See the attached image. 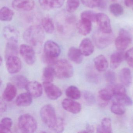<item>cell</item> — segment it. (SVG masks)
Returning <instances> with one entry per match:
<instances>
[{"mask_svg":"<svg viewBox=\"0 0 133 133\" xmlns=\"http://www.w3.org/2000/svg\"><path fill=\"white\" fill-rule=\"evenodd\" d=\"M3 34L8 42H18L19 34L14 27L10 25L6 26L3 30Z\"/></svg>","mask_w":133,"mask_h":133,"instance_id":"cell-17","label":"cell"},{"mask_svg":"<svg viewBox=\"0 0 133 133\" xmlns=\"http://www.w3.org/2000/svg\"><path fill=\"white\" fill-rule=\"evenodd\" d=\"M55 75L53 67L50 66L45 68L43 72L42 78L44 82H52Z\"/></svg>","mask_w":133,"mask_h":133,"instance_id":"cell-33","label":"cell"},{"mask_svg":"<svg viewBox=\"0 0 133 133\" xmlns=\"http://www.w3.org/2000/svg\"><path fill=\"white\" fill-rule=\"evenodd\" d=\"M6 66L8 71L11 74L19 72L22 68V63L17 56H11L6 58Z\"/></svg>","mask_w":133,"mask_h":133,"instance_id":"cell-12","label":"cell"},{"mask_svg":"<svg viewBox=\"0 0 133 133\" xmlns=\"http://www.w3.org/2000/svg\"><path fill=\"white\" fill-rule=\"evenodd\" d=\"M112 90L108 89H103L99 91L98 98L101 106H105L108 104V102L112 98Z\"/></svg>","mask_w":133,"mask_h":133,"instance_id":"cell-25","label":"cell"},{"mask_svg":"<svg viewBox=\"0 0 133 133\" xmlns=\"http://www.w3.org/2000/svg\"><path fill=\"white\" fill-rule=\"evenodd\" d=\"M25 89L28 92L35 98L40 97L43 92L42 85L36 81L29 82Z\"/></svg>","mask_w":133,"mask_h":133,"instance_id":"cell-15","label":"cell"},{"mask_svg":"<svg viewBox=\"0 0 133 133\" xmlns=\"http://www.w3.org/2000/svg\"><path fill=\"white\" fill-rule=\"evenodd\" d=\"M64 129V125L63 121L61 118H58L57 123L53 130L57 133H60L63 132Z\"/></svg>","mask_w":133,"mask_h":133,"instance_id":"cell-43","label":"cell"},{"mask_svg":"<svg viewBox=\"0 0 133 133\" xmlns=\"http://www.w3.org/2000/svg\"><path fill=\"white\" fill-rule=\"evenodd\" d=\"M20 54L27 64L32 65L36 61L35 50L31 46L27 44L21 45L19 48Z\"/></svg>","mask_w":133,"mask_h":133,"instance_id":"cell-8","label":"cell"},{"mask_svg":"<svg viewBox=\"0 0 133 133\" xmlns=\"http://www.w3.org/2000/svg\"><path fill=\"white\" fill-rule=\"evenodd\" d=\"M40 116L43 122L50 129H54L58 121L54 107L50 104L45 105L40 111Z\"/></svg>","mask_w":133,"mask_h":133,"instance_id":"cell-3","label":"cell"},{"mask_svg":"<svg viewBox=\"0 0 133 133\" xmlns=\"http://www.w3.org/2000/svg\"><path fill=\"white\" fill-rule=\"evenodd\" d=\"M125 59L129 66L133 68V47L125 53Z\"/></svg>","mask_w":133,"mask_h":133,"instance_id":"cell-42","label":"cell"},{"mask_svg":"<svg viewBox=\"0 0 133 133\" xmlns=\"http://www.w3.org/2000/svg\"><path fill=\"white\" fill-rule=\"evenodd\" d=\"M50 9H59L63 5L65 0H49Z\"/></svg>","mask_w":133,"mask_h":133,"instance_id":"cell-41","label":"cell"},{"mask_svg":"<svg viewBox=\"0 0 133 133\" xmlns=\"http://www.w3.org/2000/svg\"><path fill=\"white\" fill-rule=\"evenodd\" d=\"M12 81L15 84L21 89L25 88L28 81L26 77L22 75H17L14 76Z\"/></svg>","mask_w":133,"mask_h":133,"instance_id":"cell-34","label":"cell"},{"mask_svg":"<svg viewBox=\"0 0 133 133\" xmlns=\"http://www.w3.org/2000/svg\"><path fill=\"white\" fill-rule=\"evenodd\" d=\"M80 4V0H67L66 10L68 13H73L78 8Z\"/></svg>","mask_w":133,"mask_h":133,"instance_id":"cell-37","label":"cell"},{"mask_svg":"<svg viewBox=\"0 0 133 133\" xmlns=\"http://www.w3.org/2000/svg\"><path fill=\"white\" fill-rule=\"evenodd\" d=\"M124 4L128 8H130L133 10V0H124Z\"/></svg>","mask_w":133,"mask_h":133,"instance_id":"cell-48","label":"cell"},{"mask_svg":"<svg viewBox=\"0 0 133 133\" xmlns=\"http://www.w3.org/2000/svg\"><path fill=\"white\" fill-rule=\"evenodd\" d=\"M94 64L96 69L99 72L106 70L109 64L107 59L103 55H99L94 59Z\"/></svg>","mask_w":133,"mask_h":133,"instance_id":"cell-24","label":"cell"},{"mask_svg":"<svg viewBox=\"0 0 133 133\" xmlns=\"http://www.w3.org/2000/svg\"><path fill=\"white\" fill-rule=\"evenodd\" d=\"M3 62V58H2V57H1V60H0V64L1 65H2V63Z\"/></svg>","mask_w":133,"mask_h":133,"instance_id":"cell-50","label":"cell"},{"mask_svg":"<svg viewBox=\"0 0 133 133\" xmlns=\"http://www.w3.org/2000/svg\"><path fill=\"white\" fill-rule=\"evenodd\" d=\"M96 131L98 133H111L112 131L111 119L108 117L103 118L101 125L97 127Z\"/></svg>","mask_w":133,"mask_h":133,"instance_id":"cell-27","label":"cell"},{"mask_svg":"<svg viewBox=\"0 0 133 133\" xmlns=\"http://www.w3.org/2000/svg\"><path fill=\"white\" fill-rule=\"evenodd\" d=\"M13 121L9 117H4L2 119L0 123V132L11 133Z\"/></svg>","mask_w":133,"mask_h":133,"instance_id":"cell-32","label":"cell"},{"mask_svg":"<svg viewBox=\"0 0 133 133\" xmlns=\"http://www.w3.org/2000/svg\"><path fill=\"white\" fill-rule=\"evenodd\" d=\"M35 6L34 0H14L12 3L13 8L20 11H30Z\"/></svg>","mask_w":133,"mask_h":133,"instance_id":"cell-13","label":"cell"},{"mask_svg":"<svg viewBox=\"0 0 133 133\" xmlns=\"http://www.w3.org/2000/svg\"><path fill=\"white\" fill-rule=\"evenodd\" d=\"M131 36L129 32L122 29L120 30L118 36L115 40V46L119 51H123L131 44Z\"/></svg>","mask_w":133,"mask_h":133,"instance_id":"cell-7","label":"cell"},{"mask_svg":"<svg viewBox=\"0 0 133 133\" xmlns=\"http://www.w3.org/2000/svg\"><path fill=\"white\" fill-rule=\"evenodd\" d=\"M83 5L91 8L98 7L101 9H104L106 7V0H81Z\"/></svg>","mask_w":133,"mask_h":133,"instance_id":"cell-26","label":"cell"},{"mask_svg":"<svg viewBox=\"0 0 133 133\" xmlns=\"http://www.w3.org/2000/svg\"><path fill=\"white\" fill-rule=\"evenodd\" d=\"M41 24L43 29L46 32L49 34L53 33L55 27L51 18L48 17L43 18L42 20Z\"/></svg>","mask_w":133,"mask_h":133,"instance_id":"cell-30","label":"cell"},{"mask_svg":"<svg viewBox=\"0 0 133 133\" xmlns=\"http://www.w3.org/2000/svg\"><path fill=\"white\" fill-rule=\"evenodd\" d=\"M94 128L92 126L88 125L86 128L85 131H81V132H93L94 131Z\"/></svg>","mask_w":133,"mask_h":133,"instance_id":"cell-49","label":"cell"},{"mask_svg":"<svg viewBox=\"0 0 133 133\" xmlns=\"http://www.w3.org/2000/svg\"><path fill=\"white\" fill-rule=\"evenodd\" d=\"M99 29L107 33L112 32L110 20L108 16L103 13H98L96 15V21Z\"/></svg>","mask_w":133,"mask_h":133,"instance_id":"cell-10","label":"cell"},{"mask_svg":"<svg viewBox=\"0 0 133 133\" xmlns=\"http://www.w3.org/2000/svg\"><path fill=\"white\" fill-rule=\"evenodd\" d=\"M32 97L29 92L21 93L16 98V104L19 107L29 106L32 103Z\"/></svg>","mask_w":133,"mask_h":133,"instance_id":"cell-23","label":"cell"},{"mask_svg":"<svg viewBox=\"0 0 133 133\" xmlns=\"http://www.w3.org/2000/svg\"><path fill=\"white\" fill-rule=\"evenodd\" d=\"M109 10L110 13L116 17L121 16L124 13L123 6L119 4L114 3L110 4Z\"/></svg>","mask_w":133,"mask_h":133,"instance_id":"cell-36","label":"cell"},{"mask_svg":"<svg viewBox=\"0 0 133 133\" xmlns=\"http://www.w3.org/2000/svg\"><path fill=\"white\" fill-rule=\"evenodd\" d=\"M43 87L47 97L51 100H56L62 95L60 89L51 82H44Z\"/></svg>","mask_w":133,"mask_h":133,"instance_id":"cell-11","label":"cell"},{"mask_svg":"<svg viewBox=\"0 0 133 133\" xmlns=\"http://www.w3.org/2000/svg\"><path fill=\"white\" fill-rule=\"evenodd\" d=\"M25 41L33 46L41 45L45 39V33L42 27L39 25H33L26 29L23 35Z\"/></svg>","mask_w":133,"mask_h":133,"instance_id":"cell-1","label":"cell"},{"mask_svg":"<svg viewBox=\"0 0 133 133\" xmlns=\"http://www.w3.org/2000/svg\"><path fill=\"white\" fill-rule=\"evenodd\" d=\"M17 42H8L5 49V58L11 56H17L18 48Z\"/></svg>","mask_w":133,"mask_h":133,"instance_id":"cell-28","label":"cell"},{"mask_svg":"<svg viewBox=\"0 0 133 133\" xmlns=\"http://www.w3.org/2000/svg\"><path fill=\"white\" fill-rule=\"evenodd\" d=\"M87 77L89 81L94 83H98L99 80L98 76L96 74L92 72H89L88 74Z\"/></svg>","mask_w":133,"mask_h":133,"instance_id":"cell-44","label":"cell"},{"mask_svg":"<svg viewBox=\"0 0 133 133\" xmlns=\"http://www.w3.org/2000/svg\"><path fill=\"white\" fill-rule=\"evenodd\" d=\"M83 96L84 99L89 105H92L95 102V96L90 92L85 91L83 92Z\"/></svg>","mask_w":133,"mask_h":133,"instance_id":"cell-39","label":"cell"},{"mask_svg":"<svg viewBox=\"0 0 133 133\" xmlns=\"http://www.w3.org/2000/svg\"><path fill=\"white\" fill-rule=\"evenodd\" d=\"M68 58L74 63L80 64L83 61V55L79 49L75 47L70 48L68 52Z\"/></svg>","mask_w":133,"mask_h":133,"instance_id":"cell-22","label":"cell"},{"mask_svg":"<svg viewBox=\"0 0 133 133\" xmlns=\"http://www.w3.org/2000/svg\"><path fill=\"white\" fill-rule=\"evenodd\" d=\"M17 94V89L15 85L11 83H8L3 93V100L7 102L12 101L15 98Z\"/></svg>","mask_w":133,"mask_h":133,"instance_id":"cell-20","label":"cell"},{"mask_svg":"<svg viewBox=\"0 0 133 133\" xmlns=\"http://www.w3.org/2000/svg\"><path fill=\"white\" fill-rule=\"evenodd\" d=\"M63 109L69 112L77 114L81 112V106L79 103L70 98H65L62 102Z\"/></svg>","mask_w":133,"mask_h":133,"instance_id":"cell-14","label":"cell"},{"mask_svg":"<svg viewBox=\"0 0 133 133\" xmlns=\"http://www.w3.org/2000/svg\"><path fill=\"white\" fill-rule=\"evenodd\" d=\"M111 1H117V0H111Z\"/></svg>","mask_w":133,"mask_h":133,"instance_id":"cell-51","label":"cell"},{"mask_svg":"<svg viewBox=\"0 0 133 133\" xmlns=\"http://www.w3.org/2000/svg\"><path fill=\"white\" fill-rule=\"evenodd\" d=\"M93 39L96 46L99 49H103L113 42L114 36L112 32L105 33L98 29L93 34Z\"/></svg>","mask_w":133,"mask_h":133,"instance_id":"cell-5","label":"cell"},{"mask_svg":"<svg viewBox=\"0 0 133 133\" xmlns=\"http://www.w3.org/2000/svg\"><path fill=\"white\" fill-rule=\"evenodd\" d=\"M1 112H5L7 109V105L3 100H1Z\"/></svg>","mask_w":133,"mask_h":133,"instance_id":"cell-47","label":"cell"},{"mask_svg":"<svg viewBox=\"0 0 133 133\" xmlns=\"http://www.w3.org/2000/svg\"><path fill=\"white\" fill-rule=\"evenodd\" d=\"M125 106L122 103L116 102L114 103L111 106V110L113 113L116 115H123L126 111Z\"/></svg>","mask_w":133,"mask_h":133,"instance_id":"cell-35","label":"cell"},{"mask_svg":"<svg viewBox=\"0 0 133 133\" xmlns=\"http://www.w3.org/2000/svg\"><path fill=\"white\" fill-rule=\"evenodd\" d=\"M18 128L23 133H33L37 130V123L35 119L29 114L21 115L18 119Z\"/></svg>","mask_w":133,"mask_h":133,"instance_id":"cell-4","label":"cell"},{"mask_svg":"<svg viewBox=\"0 0 133 133\" xmlns=\"http://www.w3.org/2000/svg\"><path fill=\"white\" fill-rule=\"evenodd\" d=\"M79 49L83 56H88L93 53L95 47L91 39L86 38L81 42Z\"/></svg>","mask_w":133,"mask_h":133,"instance_id":"cell-16","label":"cell"},{"mask_svg":"<svg viewBox=\"0 0 133 133\" xmlns=\"http://www.w3.org/2000/svg\"><path fill=\"white\" fill-rule=\"evenodd\" d=\"M106 81L110 84H113L116 80V75L115 72L111 70H107L104 75Z\"/></svg>","mask_w":133,"mask_h":133,"instance_id":"cell-40","label":"cell"},{"mask_svg":"<svg viewBox=\"0 0 133 133\" xmlns=\"http://www.w3.org/2000/svg\"><path fill=\"white\" fill-rule=\"evenodd\" d=\"M44 54L46 56L56 59L60 54L61 49L57 43L52 40H48L44 46Z\"/></svg>","mask_w":133,"mask_h":133,"instance_id":"cell-9","label":"cell"},{"mask_svg":"<svg viewBox=\"0 0 133 133\" xmlns=\"http://www.w3.org/2000/svg\"><path fill=\"white\" fill-rule=\"evenodd\" d=\"M120 81L122 84L126 87H129L132 82V75L130 70L127 68H123L120 71L119 75Z\"/></svg>","mask_w":133,"mask_h":133,"instance_id":"cell-19","label":"cell"},{"mask_svg":"<svg viewBox=\"0 0 133 133\" xmlns=\"http://www.w3.org/2000/svg\"><path fill=\"white\" fill-rule=\"evenodd\" d=\"M78 32L82 35L89 34L92 30V22L86 19L81 18L77 25Z\"/></svg>","mask_w":133,"mask_h":133,"instance_id":"cell-18","label":"cell"},{"mask_svg":"<svg viewBox=\"0 0 133 133\" xmlns=\"http://www.w3.org/2000/svg\"><path fill=\"white\" fill-rule=\"evenodd\" d=\"M40 6L45 10H50L49 0H38Z\"/></svg>","mask_w":133,"mask_h":133,"instance_id":"cell-46","label":"cell"},{"mask_svg":"<svg viewBox=\"0 0 133 133\" xmlns=\"http://www.w3.org/2000/svg\"><path fill=\"white\" fill-rule=\"evenodd\" d=\"M125 59V53L122 51L115 52L110 56V66L112 69H116L120 65L122 61Z\"/></svg>","mask_w":133,"mask_h":133,"instance_id":"cell-21","label":"cell"},{"mask_svg":"<svg viewBox=\"0 0 133 133\" xmlns=\"http://www.w3.org/2000/svg\"><path fill=\"white\" fill-rule=\"evenodd\" d=\"M43 61L45 63L49 64H52L53 65L54 63L57 61L56 58H51V57H49L47 56H46L44 54L43 57Z\"/></svg>","mask_w":133,"mask_h":133,"instance_id":"cell-45","label":"cell"},{"mask_svg":"<svg viewBox=\"0 0 133 133\" xmlns=\"http://www.w3.org/2000/svg\"><path fill=\"white\" fill-rule=\"evenodd\" d=\"M55 75L60 79H67L73 76L74 70L71 64L66 59L57 61L53 65Z\"/></svg>","mask_w":133,"mask_h":133,"instance_id":"cell-2","label":"cell"},{"mask_svg":"<svg viewBox=\"0 0 133 133\" xmlns=\"http://www.w3.org/2000/svg\"><path fill=\"white\" fill-rule=\"evenodd\" d=\"M66 94L69 98L74 100L78 99L81 96V91L78 88L74 85L68 87L66 89Z\"/></svg>","mask_w":133,"mask_h":133,"instance_id":"cell-31","label":"cell"},{"mask_svg":"<svg viewBox=\"0 0 133 133\" xmlns=\"http://www.w3.org/2000/svg\"><path fill=\"white\" fill-rule=\"evenodd\" d=\"M96 15L94 11H85L81 14V17L82 19H86L92 22L96 21Z\"/></svg>","mask_w":133,"mask_h":133,"instance_id":"cell-38","label":"cell"},{"mask_svg":"<svg viewBox=\"0 0 133 133\" xmlns=\"http://www.w3.org/2000/svg\"><path fill=\"white\" fill-rule=\"evenodd\" d=\"M112 90L113 96L117 102L127 106H130L132 105V99L127 95L126 89L123 85L121 84L116 85Z\"/></svg>","mask_w":133,"mask_h":133,"instance_id":"cell-6","label":"cell"},{"mask_svg":"<svg viewBox=\"0 0 133 133\" xmlns=\"http://www.w3.org/2000/svg\"><path fill=\"white\" fill-rule=\"evenodd\" d=\"M14 13L8 7L4 6L0 11V20L2 21L9 22L13 19Z\"/></svg>","mask_w":133,"mask_h":133,"instance_id":"cell-29","label":"cell"}]
</instances>
